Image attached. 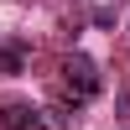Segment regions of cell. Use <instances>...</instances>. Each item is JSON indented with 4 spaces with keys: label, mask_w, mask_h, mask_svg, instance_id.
<instances>
[{
    "label": "cell",
    "mask_w": 130,
    "mask_h": 130,
    "mask_svg": "<svg viewBox=\"0 0 130 130\" xmlns=\"http://www.w3.org/2000/svg\"><path fill=\"white\" fill-rule=\"evenodd\" d=\"M62 89L73 94V109H83V104H89L94 94L104 89V78H99V62H94V57H83V52H73V57L62 62Z\"/></svg>",
    "instance_id": "1"
},
{
    "label": "cell",
    "mask_w": 130,
    "mask_h": 130,
    "mask_svg": "<svg viewBox=\"0 0 130 130\" xmlns=\"http://www.w3.org/2000/svg\"><path fill=\"white\" fill-rule=\"evenodd\" d=\"M0 125H5V130H47V109H31V104H0Z\"/></svg>",
    "instance_id": "2"
},
{
    "label": "cell",
    "mask_w": 130,
    "mask_h": 130,
    "mask_svg": "<svg viewBox=\"0 0 130 130\" xmlns=\"http://www.w3.org/2000/svg\"><path fill=\"white\" fill-rule=\"evenodd\" d=\"M0 73H21V47H0Z\"/></svg>",
    "instance_id": "3"
},
{
    "label": "cell",
    "mask_w": 130,
    "mask_h": 130,
    "mask_svg": "<svg viewBox=\"0 0 130 130\" xmlns=\"http://www.w3.org/2000/svg\"><path fill=\"white\" fill-rule=\"evenodd\" d=\"M120 109H125V120H130V94H120Z\"/></svg>",
    "instance_id": "4"
}]
</instances>
